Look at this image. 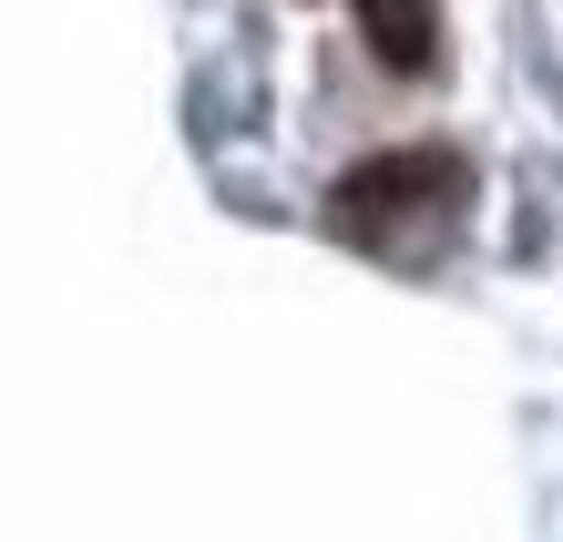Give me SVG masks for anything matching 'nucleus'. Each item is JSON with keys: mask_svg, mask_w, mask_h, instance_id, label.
Masks as SVG:
<instances>
[{"mask_svg": "<svg viewBox=\"0 0 563 542\" xmlns=\"http://www.w3.org/2000/svg\"><path fill=\"white\" fill-rule=\"evenodd\" d=\"M441 195H461V154H441V144H400V154H369V164H349L339 175V215L349 235H379V225H400V215H420V206H441Z\"/></svg>", "mask_w": 563, "mask_h": 542, "instance_id": "nucleus-1", "label": "nucleus"}, {"mask_svg": "<svg viewBox=\"0 0 563 542\" xmlns=\"http://www.w3.org/2000/svg\"><path fill=\"white\" fill-rule=\"evenodd\" d=\"M358 42H369L389 73H430L441 62V0H349Z\"/></svg>", "mask_w": 563, "mask_h": 542, "instance_id": "nucleus-2", "label": "nucleus"}]
</instances>
